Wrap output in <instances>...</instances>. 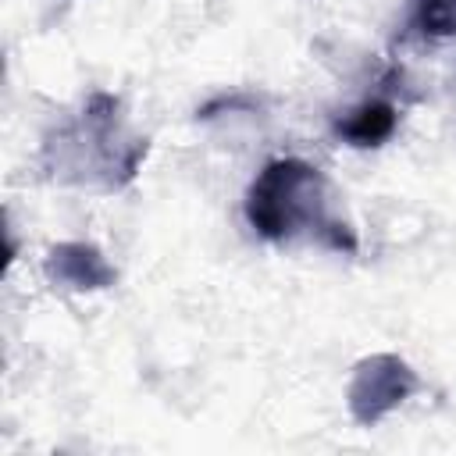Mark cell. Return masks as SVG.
<instances>
[{
	"mask_svg": "<svg viewBox=\"0 0 456 456\" xmlns=\"http://www.w3.org/2000/svg\"><path fill=\"white\" fill-rule=\"evenodd\" d=\"M246 217L264 239H274V242L306 235L338 253L356 249L353 228L346 221H338L331 210L324 175L317 167H310L306 160L267 164L246 192Z\"/></svg>",
	"mask_w": 456,
	"mask_h": 456,
	"instance_id": "6da1fadb",
	"label": "cell"
},
{
	"mask_svg": "<svg viewBox=\"0 0 456 456\" xmlns=\"http://www.w3.org/2000/svg\"><path fill=\"white\" fill-rule=\"evenodd\" d=\"M413 388V374L406 363H399L395 356H378L370 363L360 367L356 381H353V410L360 420H374L385 410H392L395 403H403V395Z\"/></svg>",
	"mask_w": 456,
	"mask_h": 456,
	"instance_id": "7a4b0ae2",
	"label": "cell"
},
{
	"mask_svg": "<svg viewBox=\"0 0 456 456\" xmlns=\"http://www.w3.org/2000/svg\"><path fill=\"white\" fill-rule=\"evenodd\" d=\"M395 128V110L381 100L374 103H363L360 110H353L342 125H338V135H346L353 146H378L392 135Z\"/></svg>",
	"mask_w": 456,
	"mask_h": 456,
	"instance_id": "3957f363",
	"label": "cell"
},
{
	"mask_svg": "<svg viewBox=\"0 0 456 456\" xmlns=\"http://www.w3.org/2000/svg\"><path fill=\"white\" fill-rule=\"evenodd\" d=\"M53 260L71 264V271L64 267V271H53V274H61V281H68V285H75V289H100V285L110 281V267L100 260L96 249H86V246H61V249H53Z\"/></svg>",
	"mask_w": 456,
	"mask_h": 456,
	"instance_id": "277c9868",
	"label": "cell"
},
{
	"mask_svg": "<svg viewBox=\"0 0 456 456\" xmlns=\"http://www.w3.org/2000/svg\"><path fill=\"white\" fill-rule=\"evenodd\" d=\"M417 18L424 32L449 36L456 32V0H417Z\"/></svg>",
	"mask_w": 456,
	"mask_h": 456,
	"instance_id": "5b68a950",
	"label": "cell"
}]
</instances>
